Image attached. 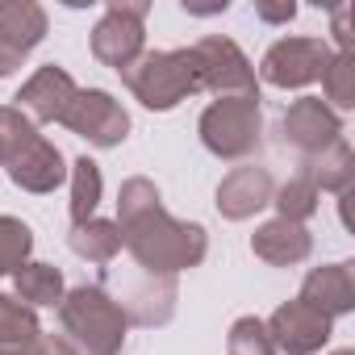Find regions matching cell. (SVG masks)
Here are the masks:
<instances>
[{
	"label": "cell",
	"instance_id": "cell-1",
	"mask_svg": "<svg viewBox=\"0 0 355 355\" xmlns=\"http://www.w3.org/2000/svg\"><path fill=\"white\" fill-rule=\"evenodd\" d=\"M117 230H121V247H130V255L150 272V276H175L184 268H197L209 251V239L197 222H175L163 201L159 189L146 175L121 184L117 193Z\"/></svg>",
	"mask_w": 355,
	"mask_h": 355
},
{
	"label": "cell",
	"instance_id": "cell-2",
	"mask_svg": "<svg viewBox=\"0 0 355 355\" xmlns=\"http://www.w3.org/2000/svg\"><path fill=\"white\" fill-rule=\"evenodd\" d=\"M125 88L146 105V109H175L184 96L201 92V67L193 59V46L189 51H150V55H138L125 71H121Z\"/></svg>",
	"mask_w": 355,
	"mask_h": 355
},
{
	"label": "cell",
	"instance_id": "cell-3",
	"mask_svg": "<svg viewBox=\"0 0 355 355\" xmlns=\"http://www.w3.org/2000/svg\"><path fill=\"white\" fill-rule=\"evenodd\" d=\"M59 318H63L67 334H76L88 355H121L130 318L105 288H92V284L71 288L59 301Z\"/></svg>",
	"mask_w": 355,
	"mask_h": 355
},
{
	"label": "cell",
	"instance_id": "cell-4",
	"mask_svg": "<svg viewBox=\"0 0 355 355\" xmlns=\"http://www.w3.org/2000/svg\"><path fill=\"white\" fill-rule=\"evenodd\" d=\"M259 96H222L201 113V142L218 159H247L259 146Z\"/></svg>",
	"mask_w": 355,
	"mask_h": 355
},
{
	"label": "cell",
	"instance_id": "cell-5",
	"mask_svg": "<svg viewBox=\"0 0 355 355\" xmlns=\"http://www.w3.org/2000/svg\"><path fill=\"white\" fill-rule=\"evenodd\" d=\"M146 13H150L146 0H109L105 17L92 30V55L105 67L125 71L142 55V38H146V26L142 21H146Z\"/></svg>",
	"mask_w": 355,
	"mask_h": 355
},
{
	"label": "cell",
	"instance_id": "cell-6",
	"mask_svg": "<svg viewBox=\"0 0 355 355\" xmlns=\"http://www.w3.org/2000/svg\"><path fill=\"white\" fill-rule=\"evenodd\" d=\"M193 59H197V67H201V88H205V92H218V101H222V96H259V92H255V71H251V63H247V55H243L230 38H222V34L201 38V42L193 46Z\"/></svg>",
	"mask_w": 355,
	"mask_h": 355
},
{
	"label": "cell",
	"instance_id": "cell-7",
	"mask_svg": "<svg viewBox=\"0 0 355 355\" xmlns=\"http://www.w3.org/2000/svg\"><path fill=\"white\" fill-rule=\"evenodd\" d=\"M59 121H63L71 134L88 138L92 146H117V142H125V134H130V113H125L109 92H101V88H80L76 101L67 105V113H63Z\"/></svg>",
	"mask_w": 355,
	"mask_h": 355
},
{
	"label": "cell",
	"instance_id": "cell-8",
	"mask_svg": "<svg viewBox=\"0 0 355 355\" xmlns=\"http://www.w3.org/2000/svg\"><path fill=\"white\" fill-rule=\"evenodd\" d=\"M330 63V46L322 38H280L263 63H259V76L276 88H305L313 80H322Z\"/></svg>",
	"mask_w": 355,
	"mask_h": 355
},
{
	"label": "cell",
	"instance_id": "cell-9",
	"mask_svg": "<svg viewBox=\"0 0 355 355\" xmlns=\"http://www.w3.org/2000/svg\"><path fill=\"white\" fill-rule=\"evenodd\" d=\"M338 138H343V121H338V113H334L326 101L301 96V101L288 105V113H284V142L297 146L305 159L322 155V150L334 146Z\"/></svg>",
	"mask_w": 355,
	"mask_h": 355
},
{
	"label": "cell",
	"instance_id": "cell-10",
	"mask_svg": "<svg viewBox=\"0 0 355 355\" xmlns=\"http://www.w3.org/2000/svg\"><path fill=\"white\" fill-rule=\"evenodd\" d=\"M272 334V347L284 355H313L326 347L330 338V318H322L318 309H309L305 301H288L272 313V322H263Z\"/></svg>",
	"mask_w": 355,
	"mask_h": 355
},
{
	"label": "cell",
	"instance_id": "cell-11",
	"mask_svg": "<svg viewBox=\"0 0 355 355\" xmlns=\"http://www.w3.org/2000/svg\"><path fill=\"white\" fill-rule=\"evenodd\" d=\"M46 34V13L34 0H0V76H9Z\"/></svg>",
	"mask_w": 355,
	"mask_h": 355
},
{
	"label": "cell",
	"instance_id": "cell-12",
	"mask_svg": "<svg viewBox=\"0 0 355 355\" xmlns=\"http://www.w3.org/2000/svg\"><path fill=\"white\" fill-rule=\"evenodd\" d=\"M76 80L63 71V67H38L26 84H21V92H17V113H26L30 121H59L63 113H67V105L76 101Z\"/></svg>",
	"mask_w": 355,
	"mask_h": 355
},
{
	"label": "cell",
	"instance_id": "cell-13",
	"mask_svg": "<svg viewBox=\"0 0 355 355\" xmlns=\"http://www.w3.org/2000/svg\"><path fill=\"white\" fill-rule=\"evenodd\" d=\"M5 167H9V175H13V184L26 189V193H55V189L67 180V167H63L59 146L46 142L42 134H34Z\"/></svg>",
	"mask_w": 355,
	"mask_h": 355
},
{
	"label": "cell",
	"instance_id": "cell-14",
	"mask_svg": "<svg viewBox=\"0 0 355 355\" xmlns=\"http://www.w3.org/2000/svg\"><path fill=\"white\" fill-rule=\"evenodd\" d=\"M272 193H276L272 175L255 163H243L218 184V214L230 222H243V218L259 214L263 205H272Z\"/></svg>",
	"mask_w": 355,
	"mask_h": 355
},
{
	"label": "cell",
	"instance_id": "cell-15",
	"mask_svg": "<svg viewBox=\"0 0 355 355\" xmlns=\"http://www.w3.org/2000/svg\"><path fill=\"white\" fill-rule=\"evenodd\" d=\"M309 309H318L322 318H338V313H351L355 309V276H351V263H326V268H313L301 284V297Z\"/></svg>",
	"mask_w": 355,
	"mask_h": 355
},
{
	"label": "cell",
	"instance_id": "cell-16",
	"mask_svg": "<svg viewBox=\"0 0 355 355\" xmlns=\"http://www.w3.org/2000/svg\"><path fill=\"white\" fill-rule=\"evenodd\" d=\"M251 251H255L263 263L288 268V263H301V259H309V251H313V239H309V230H305L301 222L276 218V222H268V226H259V230H255V239H251Z\"/></svg>",
	"mask_w": 355,
	"mask_h": 355
},
{
	"label": "cell",
	"instance_id": "cell-17",
	"mask_svg": "<svg viewBox=\"0 0 355 355\" xmlns=\"http://www.w3.org/2000/svg\"><path fill=\"white\" fill-rule=\"evenodd\" d=\"M117 305L125 309L130 322H138V326H159V322H167L171 309H175V276H146V280L134 284Z\"/></svg>",
	"mask_w": 355,
	"mask_h": 355
},
{
	"label": "cell",
	"instance_id": "cell-18",
	"mask_svg": "<svg viewBox=\"0 0 355 355\" xmlns=\"http://www.w3.org/2000/svg\"><path fill=\"white\" fill-rule=\"evenodd\" d=\"M305 175L318 184V193L326 189V193H351V180H355V155H351V146H347V138H338L334 146H326L322 155H313V159H305Z\"/></svg>",
	"mask_w": 355,
	"mask_h": 355
},
{
	"label": "cell",
	"instance_id": "cell-19",
	"mask_svg": "<svg viewBox=\"0 0 355 355\" xmlns=\"http://www.w3.org/2000/svg\"><path fill=\"white\" fill-rule=\"evenodd\" d=\"M13 284H17V301H26L30 309L63 301V272L51 263H21L13 272Z\"/></svg>",
	"mask_w": 355,
	"mask_h": 355
},
{
	"label": "cell",
	"instance_id": "cell-20",
	"mask_svg": "<svg viewBox=\"0 0 355 355\" xmlns=\"http://www.w3.org/2000/svg\"><path fill=\"white\" fill-rule=\"evenodd\" d=\"M71 251H76L80 259L109 263V259L121 251V230H117V222L88 218L84 226H71Z\"/></svg>",
	"mask_w": 355,
	"mask_h": 355
},
{
	"label": "cell",
	"instance_id": "cell-21",
	"mask_svg": "<svg viewBox=\"0 0 355 355\" xmlns=\"http://www.w3.org/2000/svg\"><path fill=\"white\" fill-rule=\"evenodd\" d=\"M101 167L84 155L71 163V226H84L101 205Z\"/></svg>",
	"mask_w": 355,
	"mask_h": 355
},
{
	"label": "cell",
	"instance_id": "cell-22",
	"mask_svg": "<svg viewBox=\"0 0 355 355\" xmlns=\"http://www.w3.org/2000/svg\"><path fill=\"white\" fill-rule=\"evenodd\" d=\"M42 330H38V313L17 301V297H0V347H26L34 343Z\"/></svg>",
	"mask_w": 355,
	"mask_h": 355
},
{
	"label": "cell",
	"instance_id": "cell-23",
	"mask_svg": "<svg viewBox=\"0 0 355 355\" xmlns=\"http://www.w3.org/2000/svg\"><path fill=\"white\" fill-rule=\"evenodd\" d=\"M272 201L280 205V218H288V222H301V226H305V218L318 209L322 193H318V184L309 180L305 171H297L288 184H280V189L272 193Z\"/></svg>",
	"mask_w": 355,
	"mask_h": 355
},
{
	"label": "cell",
	"instance_id": "cell-24",
	"mask_svg": "<svg viewBox=\"0 0 355 355\" xmlns=\"http://www.w3.org/2000/svg\"><path fill=\"white\" fill-rule=\"evenodd\" d=\"M322 92L330 109H351L355 105V59L351 55H330L326 71H322Z\"/></svg>",
	"mask_w": 355,
	"mask_h": 355
},
{
	"label": "cell",
	"instance_id": "cell-25",
	"mask_svg": "<svg viewBox=\"0 0 355 355\" xmlns=\"http://www.w3.org/2000/svg\"><path fill=\"white\" fill-rule=\"evenodd\" d=\"M34 251V230L17 218H0V276L17 272Z\"/></svg>",
	"mask_w": 355,
	"mask_h": 355
},
{
	"label": "cell",
	"instance_id": "cell-26",
	"mask_svg": "<svg viewBox=\"0 0 355 355\" xmlns=\"http://www.w3.org/2000/svg\"><path fill=\"white\" fill-rule=\"evenodd\" d=\"M230 355H276L268 326L259 318H239L230 326Z\"/></svg>",
	"mask_w": 355,
	"mask_h": 355
},
{
	"label": "cell",
	"instance_id": "cell-27",
	"mask_svg": "<svg viewBox=\"0 0 355 355\" xmlns=\"http://www.w3.org/2000/svg\"><path fill=\"white\" fill-rule=\"evenodd\" d=\"M34 134H38V130H34V121H30L26 113H17V109H0V163H9Z\"/></svg>",
	"mask_w": 355,
	"mask_h": 355
},
{
	"label": "cell",
	"instance_id": "cell-28",
	"mask_svg": "<svg viewBox=\"0 0 355 355\" xmlns=\"http://www.w3.org/2000/svg\"><path fill=\"white\" fill-rule=\"evenodd\" d=\"M26 355H76V347L67 338H55V334H38L34 343H26Z\"/></svg>",
	"mask_w": 355,
	"mask_h": 355
},
{
	"label": "cell",
	"instance_id": "cell-29",
	"mask_svg": "<svg viewBox=\"0 0 355 355\" xmlns=\"http://www.w3.org/2000/svg\"><path fill=\"white\" fill-rule=\"evenodd\" d=\"M255 13H259L263 21H293L297 5H293V0H288V5H255Z\"/></svg>",
	"mask_w": 355,
	"mask_h": 355
},
{
	"label": "cell",
	"instance_id": "cell-30",
	"mask_svg": "<svg viewBox=\"0 0 355 355\" xmlns=\"http://www.w3.org/2000/svg\"><path fill=\"white\" fill-rule=\"evenodd\" d=\"M347 17H351L347 5L334 9V38H338V46H343V55H351V30H347Z\"/></svg>",
	"mask_w": 355,
	"mask_h": 355
},
{
	"label": "cell",
	"instance_id": "cell-31",
	"mask_svg": "<svg viewBox=\"0 0 355 355\" xmlns=\"http://www.w3.org/2000/svg\"><path fill=\"white\" fill-rule=\"evenodd\" d=\"M0 355H26V347H0Z\"/></svg>",
	"mask_w": 355,
	"mask_h": 355
},
{
	"label": "cell",
	"instance_id": "cell-32",
	"mask_svg": "<svg viewBox=\"0 0 355 355\" xmlns=\"http://www.w3.org/2000/svg\"><path fill=\"white\" fill-rule=\"evenodd\" d=\"M334 355H355V351H334Z\"/></svg>",
	"mask_w": 355,
	"mask_h": 355
}]
</instances>
